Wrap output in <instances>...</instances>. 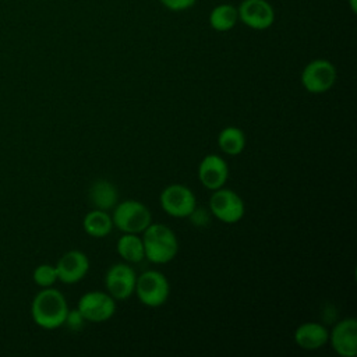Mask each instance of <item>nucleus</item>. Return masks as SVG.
Segmentation results:
<instances>
[{
  "instance_id": "dca6fc26",
  "label": "nucleus",
  "mask_w": 357,
  "mask_h": 357,
  "mask_svg": "<svg viewBox=\"0 0 357 357\" xmlns=\"http://www.w3.org/2000/svg\"><path fill=\"white\" fill-rule=\"evenodd\" d=\"M82 227H84L85 233L91 237H95V238L107 237L113 229L112 215L107 211L95 208L93 211L88 212L84 216Z\"/></svg>"
},
{
  "instance_id": "ddd939ff",
  "label": "nucleus",
  "mask_w": 357,
  "mask_h": 357,
  "mask_svg": "<svg viewBox=\"0 0 357 357\" xmlns=\"http://www.w3.org/2000/svg\"><path fill=\"white\" fill-rule=\"evenodd\" d=\"M229 177L227 162L215 153L204 156L198 166V180L208 190L222 188Z\"/></svg>"
},
{
  "instance_id": "b1692460",
  "label": "nucleus",
  "mask_w": 357,
  "mask_h": 357,
  "mask_svg": "<svg viewBox=\"0 0 357 357\" xmlns=\"http://www.w3.org/2000/svg\"><path fill=\"white\" fill-rule=\"evenodd\" d=\"M347 1H349V7H350L351 13L356 14L357 13V0H347Z\"/></svg>"
},
{
  "instance_id": "7ed1b4c3",
  "label": "nucleus",
  "mask_w": 357,
  "mask_h": 357,
  "mask_svg": "<svg viewBox=\"0 0 357 357\" xmlns=\"http://www.w3.org/2000/svg\"><path fill=\"white\" fill-rule=\"evenodd\" d=\"M112 220L120 231L139 234L152 223V213L141 201L124 199L114 205Z\"/></svg>"
},
{
  "instance_id": "f257e3e1",
  "label": "nucleus",
  "mask_w": 357,
  "mask_h": 357,
  "mask_svg": "<svg viewBox=\"0 0 357 357\" xmlns=\"http://www.w3.org/2000/svg\"><path fill=\"white\" fill-rule=\"evenodd\" d=\"M68 312L66 297L53 287H43L32 300L31 315L33 322L42 329H57L64 325Z\"/></svg>"
},
{
  "instance_id": "423d86ee",
  "label": "nucleus",
  "mask_w": 357,
  "mask_h": 357,
  "mask_svg": "<svg viewBox=\"0 0 357 357\" xmlns=\"http://www.w3.org/2000/svg\"><path fill=\"white\" fill-rule=\"evenodd\" d=\"M159 201L163 212L172 218H188L197 208L195 194L184 184H170L165 187Z\"/></svg>"
},
{
  "instance_id": "1a4fd4ad",
  "label": "nucleus",
  "mask_w": 357,
  "mask_h": 357,
  "mask_svg": "<svg viewBox=\"0 0 357 357\" xmlns=\"http://www.w3.org/2000/svg\"><path fill=\"white\" fill-rule=\"evenodd\" d=\"M237 14L238 21L254 31H265L275 22V10L268 0H243Z\"/></svg>"
},
{
  "instance_id": "aec40b11",
  "label": "nucleus",
  "mask_w": 357,
  "mask_h": 357,
  "mask_svg": "<svg viewBox=\"0 0 357 357\" xmlns=\"http://www.w3.org/2000/svg\"><path fill=\"white\" fill-rule=\"evenodd\" d=\"M32 279H33L35 284H38L42 289L43 287H52L56 283V280H59L56 265H50V264L38 265L33 269Z\"/></svg>"
},
{
  "instance_id": "4468645a",
  "label": "nucleus",
  "mask_w": 357,
  "mask_h": 357,
  "mask_svg": "<svg viewBox=\"0 0 357 357\" xmlns=\"http://www.w3.org/2000/svg\"><path fill=\"white\" fill-rule=\"evenodd\" d=\"M329 332L319 322H304L294 331V342L304 350H318L328 343Z\"/></svg>"
},
{
  "instance_id": "0eeeda50",
  "label": "nucleus",
  "mask_w": 357,
  "mask_h": 357,
  "mask_svg": "<svg viewBox=\"0 0 357 357\" xmlns=\"http://www.w3.org/2000/svg\"><path fill=\"white\" fill-rule=\"evenodd\" d=\"M209 212L223 223H237L243 219L245 205L241 197L229 188L213 190L209 198Z\"/></svg>"
},
{
  "instance_id": "f03ea898",
  "label": "nucleus",
  "mask_w": 357,
  "mask_h": 357,
  "mask_svg": "<svg viewBox=\"0 0 357 357\" xmlns=\"http://www.w3.org/2000/svg\"><path fill=\"white\" fill-rule=\"evenodd\" d=\"M145 258L153 264L163 265L173 261L178 252V240L174 231L163 223H151L142 231Z\"/></svg>"
},
{
  "instance_id": "f8f14e48",
  "label": "nucleus",
  "mask_w": 357,
  "mask_h": 357,
  "mask_svg": "<svg viewBox=\"0 0 357 357\" xmlns=\"http://www.w3.org/2000/svg\"><path fill=\"white\" fill-rule=\"evenodd\" d=\"M57 278L66 284H74L81 282L89 271V259L85 252L79 250H71L61 255L56 264Z\"/></svg>"
},
{
  "instance_id": "412c9836",
  "label": "nucleus",
  "mask_w": 357,
  "mask_h": 357,
  "mask_svg": "<svg viewBox=\"0 0 357 357\" xmlns=\"http://www.w3.org/2000/svg\"><path fill=\"white\" fill-rule=\"evenodd\" d=\"M159 1L165 8L174 13H180L191 8L197 0H159Z\"/></svg>"
},
{
  "instance_id": "4be33fe9",
  "label": "nucleus",
  "mask_w": 357,
  "mask_h": 357,
  "mask_svg": "<svg viewBox=\"0 0 357 357\" xmlns=\"http://www.w3.org/2000/svg\"><path fill=\"white\" fill-rule=\"evenodd\" d=\"M84 322H85V318L78 311V308L68 310L66 321H64V325H67L73 331H78V329H81L84 326Z\"/></svg>"
},
{
  "instance_id": "6ab92c4d",
  "label": "nucleus",
  "mask_w": 357,
  "mask_h": 357,
  "mask_svg": "<svg viewBox=\"0 0 357 357\" xmlns=\"http://www.w3.org/2000/svg\"><path fill=\"white\" fill-rule=\"evenodd\" d=\"M119 255L131 264L141 262L145 258L142 238L134 233H124L116 244Z\"/></svg>"
},
{
  "instance_id": "20e7f679",
  "label": "nucleus",
  "mask_w": 357,
  "mask_h": 357,
  "mask_svg": "<svg viewBox=\"0 0 357 357\" xmlns=\"http://www.w3.org/2000/svg\"><path fill=\"white\" fill-rule=\"evenodd\" d=\"M134 293L138 300L151 308L163 305L170 294V284L167 278L155 269H149L137 276Z\"/></svg>"
},
{
  "instance_id": "a211bd4d",
  "label": "nucleus",
  "mask_w": 357,
  "mask_h": 357,
  "mask_svg": "<svg viewBox=\"0 0 357 357\" xmlns=\"http://www.w3.org/2000/svg\"><path fill=\"white\" fill-rule=\"evenodd\" d=\"M218 145L220 151L226 155H240L245 148V134L238 127H225L218 135Z\"/></svg>"
},
{
  "instance_id": "5701e85b",
  "label": "nucleus",
  "mask_w": 357,
  "mask_h": 357,
  "mask_svg": "<svg viewBox=\"0 0 357 357\" xmlns=\"http://www.w3.org/2000/svg\"><path fill=\"white\" fill-rule=\"evenodd\" d=\"M191 219V222L195 225V226H205L208 223V219H209V215H208V211L206 209H199V208H195L192 211V213L188 216Z\"/></svg>"
},
{
  "instance_id": "39448f33",
  "label": "nucleus",
  "mask_w": 357,
  "mask_h": 357,
  "mask_svg": "<svg viewBox=\"0 0 357 357\" xmlns=\"http://www.w3.org/2000/svg\"><path fill=\"white\" fill-rule=\"evenodd\" d=\"M337 71L333 63L326 59L311 60L301 71V85L310 93H325L336 82Z\"/></svg>"
},
{
  "instance_id": "f3484780",
  "label": "nucleus",
  "mask_w": 357,
  "mask_h": 357,
  "mask_svg": "<svg viewBox=\"0 0 357 357\" xmlns=\"http://www.w3.org/2000/svg\"><path fill=\"white\" fill-rule=\"evenodd\" d=\"M237 21H238L237 7L229 3L218 4L211 10L208 17V22L211 28L216 32H227L233 29Z\"/></svg>"
},
{
  "instance_id": "2eb2a0df",
  "label": "nucleus",
  "mask_w": 357,
  "mask_h": 357,
  "mask_svg": "<svg viewBox=\"0 0 357 357\" xmlns=\"http://www.w3.org/2000/svg\"><path fill=\"white\" fill-rule=\"evenodd\" d=\"M89 199L91 204L96 209L109 211L114 208V205L119 201V192L113 183L107 180H96L89 190Z\"/></svg>"
},
{
  "instance_id": "9d476101",
  "label": "nucleus",
  "mask_w": 357,
  "mask_h": 357,
  "mask_svg": "<svg viewBox=\"0 0 357 357\" xmlns=\"http://www.w3.org/2000/svg\"><path fill=\"white\" fill-rule=\"evenodd\" d=\"M137 273L128 264L112 265L105 276L106 291L114 300H127L135 289Z\"/></svg>"
},
{
  "instance_id": "9b49d317",
  "label": "nucleus",
  "mask_w": 357,
  "mask_h": 357,
  "mask_svg": "<svg viewBox=\"0 0 357 357\" xmlns=\"http://www.w3.org/2000/svg\"><path fill=\"white\" fill-rule=\"evenodd\" d=\"M328 342L342 357H354L357 354V321L344 318L335 324L329 332Z\"/></svg>"
},
{
  "instance_id": "6e6552de",
  "label": "nucleus",
  "mask_w": 357,
  "mask_h": 357,
  "mask_svg": "<svg viewBox=\"0 0 357 357\" xmlns=\"http://www.w3.org/2000/svg\"><path fill=\"white\" fill-rule=\"evenodd\" d=\"M77 308L85 321L105 322L114 315L116 300L107 291L93 290L81 296Z\"/></svg>"
}]
</instances>
